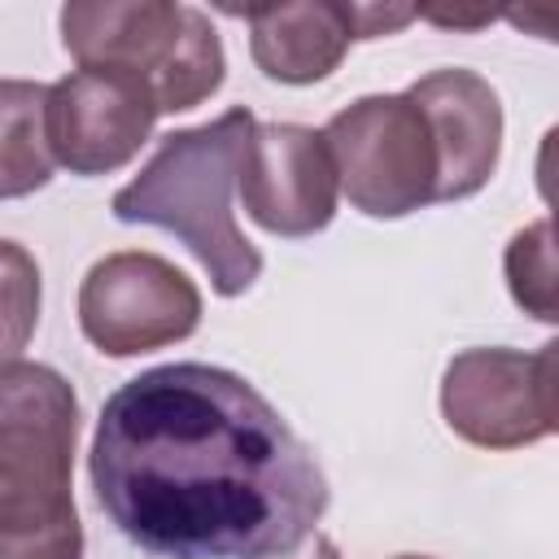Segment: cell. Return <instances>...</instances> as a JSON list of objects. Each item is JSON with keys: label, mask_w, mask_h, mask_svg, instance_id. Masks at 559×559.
Wrapping results in <instances>:
<instances>
[{"label": "cell", "mask_w": 559, "mask_h": 559, "mask_svg": "<svg viewBox=\"0 0 559 559\" xmlns=\"http://www.w3.org/2000/svg\"><path fill=\"white\" fill-rule=\"evenodd\" d=\"M48 87L35 79H0V201L39 192L52 179V153L44 140Z\"/></svg>", "instance_id": "12"}, {"label": "cell", "mask_w": 559, "mask_h": 559, "mask_svg": "<svg viewBox=\"0 0 559 559\" xmlns=\"http://www.w3.org/2000/svg\"><path fill=\"white\" fill-rule=\"evenodd\" d=\"M253 127L258 118L236 105L214 122L162 135L157 153L109 201L118 223H144L179 236L205 266L218 297H240L262 275V253L245 240L231 210Z\"/></svg>", "instance_id": "2"}, {"label": "cell", "mask_w": 559, "mask_h": 559, "mask_svg": "<svg viewBox=\"0 0 559 559\" xmlns=\"http://www.w3.org/2000/svg\"><path fill=\"white\" fill-rule=\"evenodd\" d=\"M74 384L48 362L0 367V559H83Z\"/></svg>", "instance_id": "3"}, {"label": "cell", "mask_w": 559, "mask_h": 559, "mask_svg": "<svg viewBox=\"0 0 559 559\" xmlns=\"http://www.w3.org/2000/svg\"><path fill=\"white\" fill-rule=\"evenodd\" d=\"M284 559H341V550H336V542H332V537L314 533V537L306 542V550H293V555H284Z\"/></svg>", "instance_id": "15"}, {"label": "cell", "mask_w": 559, "mask_h": 559, "mask_svg": "<svg viewBox=\"0 0 559 559\" xmlns=\"http://www.w3.org/2000/svg\"><path fill=\"white\" fill-rule=\"evenodd\" d=\"M87 476L109 524L162 559H280L328 511V476L236 371L166 362L118 384Z\"/></svg>", "instance_id": "1"}, {"label": "cell", "mask_w": 559, "mask_h": 559, "mask_svg": "<svg viewBox=\"0 0 559 559\" xmlns=\"http://www.w3.org/2000/svg\"><path fill=\"white\" fill-rule=\"evenodd\" d=\"M39 328V262L17 240H0V367L17 362Z\"/></svg>", "instance_id": "14"}, {"label": "cell", "mask_w": 559, "mask_h": 559, "mask_svg": "<svg viewBox=\"0 0 559 559\" xmlns=\"http://www.w3.org/2000/svg\"><path fill=\"white\" fill-rule=\"evenodd\" d=\"M336 183L367 218H406L437 201V148L406 92L358 96L323 127Z\"/></svg>", "instance_id": "5"}, {"label": "cell", "mask_w": 559, "mask_h": 559, "mask_svg": "<svg viewBox=\"0 0 559 559\" xmlns=\"http://www.w3.org/2000/svg\"><path fill=\"white\" fill-rule=\"evenodd\" d=\"M555 362L559 341H546L533 354L507 345L454 354L441 376V415L450 432L480 450H520L555 437Z\"/></svg>", "instance_id": "6"}, {"label": "cell", "mask_w": 559, "mask_h": 559, "mask_svg": "<svg viewBox=\"0 0 559 559\" xmlns=\"http://www.w3.org/2000/svg\"><path fill=\"white\" fill-rule=\"evenodd\" d=\"M502 271H507V288L515 297V306L524 314H533L537 323H555L559 306H555V240H550V218H537L528 227H520L502 253Z\"/></svg>", "instance_id": "13"}, {"label": "cell", "mask_w": 559, "mask_h": 559, "mask_svg": "<svg viewBox=\"0 0 559 559\" xmlns=\"http://www.w3.org/2000/svg\"><path fill=\"white\" fill-rule=\"evenodd\" d=\"M253 66L271 83H323L354 44V9L341 0H297L245 9Z\"/></svg>", "instance_id": "11"}, {"label": "cell", "mask_w": 559, "mask_h": 559, "mask_svg": "<svg viewBox=\"0 0 559 559\" xmlns=\"http://www.w3.org/2000/svg\"><path fill=\"white\" fill-rule=\"evenodd\" d=\"M406 96L419 105L437 148V201L476 197L502 157V100L476 70L445 66L419 74Z\"/></svg>", "instance_id": "10"}, {"label": "cell", "mask_w": 559, "mask_h": 559, "mask_svg": "<svg viewBox=\"0 0 559 559\" xmlns=\"http://www.w3.org/2000/svg\"><path fill=\"white\" fill-rule=\"evenodd\" d=\"M61 44L79 70L140 79L157 114H183L210 100L227 79V52L214 22L170 0H74L61 9Z\"/></svg>", "instance_id": "4"}, {"label": "cell", "mask_w": 559, "mask_h": 559, "mask_svg": "<svg viewBox=\"0 0 559 559\" xmlns=\"http://www.w3.org/2000/svg\"><path fill=\"white\" fill-rule=\"evenodd\" d=\"M393 559H432V555H393Z\"/></svg>", "instance_id": "16"}, {"label": "cell", "mask_w": 559, "mask_h": 559, "mask_svg": "<svg viewBox=\"0 0 559 559\" xmlns=\"http://www.w3.org/2000/svg\"><path fill=\"white\" fill-rule=\"evenodd\" d=\"M201 323V288L175 262L140 249L105 253L79 284V328L109 358H135L188 341Z\"/></svg>", "instance_id": "7"}, {"label": "cell", "mask_w": 559, "mask_h": 559, "mask_svg": "<svg viewBox=\"0 0 559 559\" xmlns=\"http://www.w3.org/2000/svg\"><path fill=\"white\" fill-rule=\"evenodd\" d=\"M236 192L245 214L271 236L301 240L323 231L336 218L341 197L323 131L301 122H258L245 144Z\"/></svg>", "instance_id": "9"}, {"label": "cell", "mask_w": 559, "mask_h": 559, "mask_svg": "<svg viewBox=\"0 0 559 559\" xmlns=\"http://www.w3.org/2000/svg\"><path fill=\"white\" fill-rule=\"evenodd\" d=\"M157 100L140 79L109 70H74L48 87L44 140L52 166L70 175H114L148 144Z\"/></svg>", "instance_id": "8"}]
</instances>
